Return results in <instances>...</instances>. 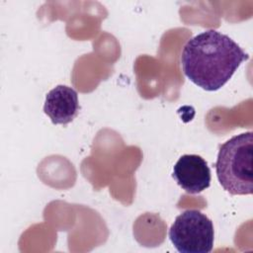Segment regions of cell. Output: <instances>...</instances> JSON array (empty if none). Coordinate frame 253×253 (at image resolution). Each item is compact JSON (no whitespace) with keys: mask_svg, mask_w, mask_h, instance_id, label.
<instances>
[{"mask_svg":"<svg viewBox=\"0 0 253 253\" xmlns=\"http://www.w3.org/2000/svg\"><path fill=\"white\" fill-rule=\"evenodd\" d=\"M168 234L181 253H209L213 247L212 221L198 210H187L176 216Z\"/></svg>","mask_w":253,"mask_h":253,"instance_id":"3","label":"cell"},{"mask_svg":"<svg viewBox=\"0 0 253 253\" xmlns=\"http://www.w3.org/2000/svg\"><path fill=\"white\" fill-rule=\"evenodd\" d=\"M248 58V53L227 35L208 30L186 42L181 63L190 81L206 91H216Z\"/></svg>","mask_w":253,"mask_h":253,"instance_id":"1","label":"cell"},{"mask_svg":"<svg viewBox=\"0 0 253 253\" xmlns=\"http://www.w3.org/2000/svg\"><path fill=\"white\" fill-rule=\"evenodd\" d=\"M77 92L65 85H57L45 96L43 112L53 125H66L72 122L79 112Z\"/></svg>","mask_w":253,"mask_h":253,"instance_id":"5","label":"cell"},{"mask_svg":"<svg viewBox=\"0 0 253 253\" xmlns=\"http://www.w3.org/2000/svg\"><path fill=\"white\" fill-rule=\"evenodd\" d=\"M173 178L189 194H199L211 184V170L204 158L197 154L182 155L173 167Z\"/></svg>","mask_w":253,"mask_h":253,"instance_id":"4","label":"cell"},{"mask_svg":"<svg viewBox=\"0 0 253 253\" xmlns=\"http://www.w3.org/2000/svg\"><path fill=\"white\" fill-rule=\"evenodd\" d=\"M253 132L232 136L219 147L215 173L221 187L231 195L253 192Z\"/></svg>","mask_w":253,"mask_h":253,"instance_id":"2","label":"cell"}]
</instances>
